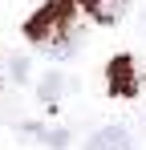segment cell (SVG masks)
<instances>
[{"mask_svg":"<svg viewBox=\"0 0 146 150\" xmlns=\"http://www.w3.org/2000/svg\"><path fill=\"white\" fill-rule=\"evenodd\" d=\"M69 28H73V0H49L24 21V37L53 53H65L69 49Z\"/></svg>","mask_w":146,"mask_h":150,"instance_id":"obj_1","label":"cell"},{"mask_svg":"<svg viewBox=\"0 0 146 150\" xmlns=\"http://www.w3.org/2000/svg\"><path fill=\"white\" fill-rule=\"evenodd\" d=\"M134 89H138L134 61H130V57H114V65H110V93H114V98H130Z\"/></svg>","mask_w":146,"mask_h":150,"instance_id":"obj_2","label":"cell"},{"mask_svg":"<svg viewBox=\"0 0 146 150\" xmlns=\"http://www.w3.org/2000/svg\"><path fill=\"white\" fill-rule=\"evenodd\" d=\"M85 150H134V146H130V134L122 126H106L85 142Z\"/></svg>","mask_w":146,"mask_h":150,"instance_id":"obj_3","label":"cell"},{"mask_svg":"<svg viewBox=\"0 0 146 150\" xmlns=\"http://www.w3.org/2000/svg\"><path fill=\"white\" fill-rule=\"evenodd\" d=\"M77 4H81V8H85L94 21H101V25H114L122 12H126V4H130V0H77Z\"/></svg>","mask_w":146,"mask_h":150,"instance_id":"obj_4","label":"cell"},{"mask_svg":"<svg viewBox=\"0 0 146 150\" xmlns=\"http://www.w3.org/2000/svg\"><path fill=\"white\" fill-rule=\"evenodd\" d=\"M61 89H65V77H61V73H45V77H41V85H37V93H41L45 101H57V98H61Z\"/></svg>","mask_w":146,"mask_h":150,"instance_id":"obj_5","label":"cell"},{"mask_svg":"<svg viewBox=\"0 0 146 150\" xmlns=\"http://www.w3.org/2000/svg\"><path fill=\"white\" fill-rule=\"evenodd\" d=\"M28 73V65H24V57H12V77H24Z\"/></svg>","mask_w":146,"mask_h":150,"instance_id":"obj_6","label":"cell"}]
</instances>
